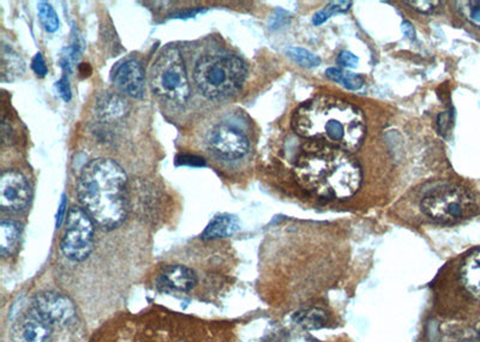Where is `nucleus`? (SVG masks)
Returning <instances> with one entry per match:
<instances>
[{
    "mask_svg": "<svg viewBox=\"0 0 480 342\" xmlns=\"http://www.w3.org/2000/svg\"><path fill=\"white\" fill-rule=\"evenodd\" d=\"M296 322L298 326H301L305 329H320V328L327 326L328 316H327L326 311L317 309V308H311V309L304 310V311L298 313Z\"/></svg>",
    "mask_w": 480,
    "mask_h": 342,
    "instance_id": "obj_18",
    "label": "nucleus"
},
{
    "mask_svg": "<svg viewBox=\"0 0 480 342\" xmlns=\"http://www.w3.org/2000/svg\"><path fill=\"white\" fill-rule=\"evenodd\" d=\"M449 123H451V116L448 113H443V114L439 116L437 124H439V130L441 134L447 131Z\"/></svg>",
    "mask_w": 480,
    "mask_h": 342,
    "instance_id": "obj_31",
    "label": "nucleus"
},
{
    "mask_svg": "<svg viewBox=\"0 0 480 342\" xmlns=\"http://www.w3.org/2000/svg\"><path fill=\"white\" fill-rule=\"evenodd\" d=\"M247 67L238 57L208 55L197 62L193 78L198 90L212 100L234 95L247 78Z\"/></svg>",
    "mask_w": 480,
    "mask_h": 342,
    "instance_id": "obj_4",
    "label": "nucleus"
},
{
    "mask_svg": "<svg viewBox=\"0 0 480 342\" xmlns=\"http://www.w3.org/2000/svg\"><path fill=\"white\" fill-rule=\"evenodd\" d=\"M460 276L465 287L480 299V249L465 259Z\"/></svg>",
    "mask_w": 480,
    "mask_h": 342,
    "instance_id": "obj_16",
    "label": "nucleus"
},
{
    "mask_svg": "<svg viewBox=\"0 0 480 342\" xmlns=\"http://www.w3.org/2000/svg\"><path fill=\"white\" fill-rule=\"evenodd\" d=\"M32 69L39 77H43V76L47 75L48 69H47L46 62H45V59L40 52L34 57L33 62H32Z\"/></svg>",
    "mask_w": 480,
    "mask_h": 342,
    "instance_id": "obj_27",
    "label": "nucleus"
},
{
    "mask_svg": "<svg viewBox=\"0 0 480 342\" xmlns=\"http://www.w3.org/2000/svg\"><path fill=\"white\" fill-rule=\"evenodd\" d=\"M401 29H402V32H404L407 38L414 40V38H416V29H414L413 25L411 22H404L402 25H401Z\"/></svg>",
    "mask_w": 480,
    "mask_h": 342,
    "instance_id": "obj_32",
    "label": "nucleus"
},
{
    "mask_svg": "<svg viewBox=\"0 0 480 342\" xmlns=\"http://www.w3.org/2000/svg\"><path fill=\"white\" fill-rule=\"evenodd\" d=\"M38 10L40 21H41L42 25L45 27V29L48 33L57 32L59 28V18L55 8H52V5L48 4L46 1H41V3H39Z\"/></svg>",
    "mask_w": 480,
    "mask_h": 342,
    "instance_id": "obj_22",
    "label": "nucleus"
},
{
    "mask_svg": "<svg viewBox=\"0 0 480 342\" xmlns=\"http://www.w3.org/2000/svg\"><path fill=\"white\" fill-rule=\"evenodd\" d=\"M287 55L289 58H292L296 63L299 64L304 67H315L320 65L321 59L317 55H313L309 50H304V48H298V47H291L288 48Z\"/></svg>",
    "mask_w": 480,
    "mask_h": 342,
    "instance_id": "obj_23",
    "label": "nucleus"
},
{
    "mask_svg": "<svg viewBox=\"0 0 480 342\" xmlns=\"http://www.w3.org/2000/svg\"><path fill=\"white\" fill-rule=\"evenodd\" d=\"M198 278L191 268L181 264H168L160 271L156 279L158 287L163 291H178V292H190L195 288Z\"/></svg>",
    "mask_w": 480,
    "mask_h": 342,
    "instance_id": "obj_13",
    "label": "nucleus"
},
{
    "mask_svg": "<svg viewBox=\"0 0 480 342\" xmlns=\"http://www.w3.org/2000/svg\"><path fill=\"white\" fill-rule=\"evenodd\" d=\"M352 5V1H331L322 11L313 16V25H320L333 16L334 13H345Z\"/></svg>",
    "mask_w": 480,
    "mask_h": 342,
    "instance_id": "obj_24",
    "label": "nucleus"
},
{
    "mask_svg": "<svg viewBox=\"0 0 480 342\" xmlns=\"http://www.w3.org/2000/svg\"><path fill=\"white\" fill-rule=\"evenodd\" d=\"M338 62L343 67L355 69L358 65V63H359V59H358V57H355V55H352L351 52H343L341 55H338Z\"/></svg>",
    "mask_w": 480,
    "mask_h": 342,
    "instance_id": "obj_29",
    "label": "nucleus"
},
{
    "mask_svg": "<svg viewBox=\"0 0 480 342\" xmlns=\"http://www.w3.org/2000/svg\"><path fill=\"white\" fill-rule=\"evenodd\" d=\"M458 13L467 22V25L480 32V0L455 1Z\"/></svg>",
    "mask_w": 480,
    "mask_h": 342,
    "instance_id": "obj_19",
    "label": "nucleus"
},
{
    "mask_svg": "<svg viewBox=\"0 0 480 342\" xmlns=\"http://www.w3.org/2000/svg\"><path fill=\"white\" fill-rule=\"evenodd\" d=\"M292 128L301 137L326 141L353 153L365 138L366 121L355 104L334 96H317L296 109Z\"/></svg>",
    "mask_w": 480,
    "mask_h": 342,
    "instance_id": "obj_2",
    "label": "nucleus"
},
{
    "mask_svg": "<svg viewBox=\"0 0 480 342\" xmlns=\"http://www.w3.org/2000/svg\"><path fill=\"white\" fill-rule=\"evenodd\" d=\"M208 146L214 154L226 160H238L250 151V143L242 131L228 125L214 128L208 137Z\"/></svg>",
    "mask_w": 480,
    "mask_h": 342,
    "instance_id": "obj_9",
    "label": "nucleus"
},
{
    "mask_svg": "<svg viewBox=\"0 0 480 342\" xmlns=\"http://www.w3.org/2000/svg\"><path fill=\"white\" fill-rule=\"evenodd\" d=\"M420 208L434 221L451 225L480 214V198L462 184H444L423 197Z\"/></svg>",
    "mask_w": 480,
    "mask_h": 342,
    "instance_id": "obj_5",
    "label": "nucleus"
},
{
    "mask_svg": "<svg viewBox=\"0 0 480 342\" xmlns=\"http://www.w3.org/2000/svg\"><path fill=\"white\" fill-rule=\"evenodd\" d=\"M405 4L413 8L416 11L420 13H431L434 8L441 5L439 1H429V0H416V1H405Z\"/></svg>",
    "mask_w": 480,
    "mask_h": 342,
    "instance_id": "obj_26",
    "label": "nucleus"
},
{
    "mask_svg": "<svg viewBox=\"0 0 480 342\" xmlns=\"http://www.w3.org/2000/svg\"><path fill=\"white\" fill-rule=\"evenodd\" d=\"M29 308L52 326H65L76 315L74 301L55 291L40 293L34 298Z\"/></svg>",
    "mask_w": 480,
    "mask_h": 342,
    "instance_id": "obj_8",
    "label": "nucleus"
},
{
    "mask_svg": "<svg viewBox=\"0 0 480 342\" xmlns=\"http://www.w3.org/2000/svg\"><path fill=\"white\" fill-rule=\"evenodd\" d=\"M128 177L114 160L95 159L84 166L77 183L81 205L104 230H113L128 217Z\"/></svg>",
    "mask_w": 480,
    "mask_h": 342,
    "instance_id": "obj_3",
    "label": "nucleus"
},
{
    "mask_svg": "<svg viewBox=\"0 0 480 342\" xmlns=\"http://www.w3.org/2000/svg\"><path fill=\"white\" fill-rule=\"evenodd\" d=\"M177 166H188V167H205V161L203 158L197 155L180 154L176 158Z\"/></svg>",
    "mask_w": 480,
    "mask_h": 342,
    "instance_id": "obj_25",
    "label": "nucleus"
},
{
    "mask_svg": "<svg viewBox=\"0 0 480 342\" xmlns=\"http://www.w3.org/2000/svg\"><path fill=\"white\" fill-rule=\"evenodd\" d=\"M55 87L58 89L59 95L62 96L65 102H69L71 100V89H70V86H69V81H67V77L64 76L62 80L58 81Z\"/></svg>",
    "mask_w": 480,
    "mask_h": 342,
    "instance_id": "obj_28",
    "label": "nucleus"
},
{
    "mask_svg": "<svg viewBox=\"0 0 480 342\" xmlns=\"http://www.w3.org/2000/svg\"><path fill=\"white\" fill-rule=\"evenodd\" d=\"M21 228L13 220H3L0 222V254L8 256L16 249L20 240Z\"/></svg>",
    "mask_w": 480,
    "mask_h": 342,
    "instance_id": "obj_17",
    "label": "nucleus"
},
{
    "mask_svg": "<svg viewBox=\"0 0 480 342\" xmlns=\"http://www.w3.org/2000/svg\"><path fill=\"white\" fill-rule=\"evenodd\" d=\"M23 62L21 57L13 52L11 48H3V75H8V80L23 72Z\"/></svg>",
    "mask_w": 480,
    "mask_h": 342,
    "instance_id": "obj_21",
    "label": "nucleus"
},
{
    "mask_svg": "<svg viewBox=\"0 0 480 342\" xmlns=\"http://www.w3.org/2000/svg\"><path fill=\"white\" fill-rule=\"evenodd\" d=\"M67 196L63 195V196H62V200H60V205H59L58 214H57V227H60V225L63 224L64 215H65V212H67Z\"/></svg>",
    "mask_w": 480,
    "mask_h": 342,
    "instance_id": "obj_30",
    "label": "nucleus"
},
{
    "mask_svg": "<svg viewBox=\"0 0 480 342\" xmlns=\"http://www.w3.org/2000/svg\"><path fill=\"white\" fill-rule=\"evenodd\" d=\"M129 112V102L118 94L106 93L96 101V117L104 123L121 121L123 118H125Z\"/></svg>",
    "mask_w": 480,
    "mask_h": 342,
    "instance_id": "obj_14",
    "label": "nucleus"
},
{
    "mask_svg": "<svg viewBox=\"0 0 480 342\" xmlns=\"http://www.w3.org/2000/svg\"><path fill=\"white\" fill-rule=\"evenodd\" d=\"M289 342H313V341H311V340H309V338H301V336H299V338H292V340H291V341H289Z\"/></svg>",
    "mask_w": 480,
    "mask_h": 342,
    "instance_id": "obj_33",
    "label": "nucleus"
},
{
    "mask_svg": "<svg viewBox=\"0 0 480 342\" xmlns=\"http://www.w3.org/2000/svg\"><path fill=\"white\" fill-rule=\"evenodd\" d=\"M239 228L240 226L237 217L228 214L217 215L209 222V225L202 234V239L227 238L237 233Z\"/></svg>",
    "mask_w": 480,
    "mask_h": 342,
    "instance_id": "obj_15",
    "label": "nucleus"
},
{
    "mask_svg": "<svg viewBox=\"0 0 480 342\" xmlns=\"http://www.w3.org/2000/svg\"><path fill=\"white\" fill-rule=\"evenodd\" d=\"M32 191L25 175L6 171L0 178V205L8 213H20L29 205Z\"/></svg>",
    "mask_w": 480,
    "mask_h": 342,
    "instance_id": "obj_10",
    "label": "nucleus"
},
{
    "mask_svg": "<svg viewBox=\"0 0 480 342\" xmlns=\"http://www.w3.org/2000/svg\"><path fill=\"white\" fill-rule=\"evenodd\" d=\"M95 227L92 217L80 207H72L67 217L60 249L72 262H83L94 250Z\"/></svg>",
    "mask_w": 480,
    "mask_h": 342,
    "instance_id": "obj_7",
    "label": "nucleus"
},
{
    "mask_svg": "<svg viewBox=\"0 0 480 342\" xmlns=\"http://www.w3.org/2000/svg\"><path fill=\"white\" fill-rule=\"evenodd\" d=\"M327 76L330 80L340 83L350 90H359L364 86V81L360 76L355 75L352 72L343 71L336 67H331L327 70Z\"/></svg>",
    "mask_w": 480,
    "mask_h": 342,
    "instance_id": "obj_20",
    "label": "nucleus"
},
{
    "mask_svg": "<svg viewBox=\"0 0 480 342\" xmlns=\"http://www.w3.org/2000/svg\"><path fill=\"white\" fill-rule=\"evenodd\" d=\"M114 86L125 95L142 99L146 94V76L141 64L129 59L114 67L112 72Z\"/></svg>",
    "mask_w": 480,
    "mask_h": 342,
    "instance_id": "obj_12",
    "label": "nucleus"
},
{
    "mask_svg": "<svg viewBox=\"0 0 480 342\" xmlns=\"http://www.w3.org/2000/svg\"><path fill=\"white\" fill-rule=\"evenodd\" d=\"M153 90L166 100L184 104L190 96V84L184 60L177 47H167L151 69Z\"/></svg>",
    "mask_w": 480,
    "mask_h": 342,
    "instance_id": "obj_6",
    "label": "nucleus"
},
{
    "mask_svg": "<svg viewBox=\"0 0 480 342\" xmlns=\"http://www.w3.org/2000/svg\"><path fill=\"white\" fill-rule=\"evenodd\" d=\"M53 327L28 308L13 323L11 340L13 342H52Z\"/></svg>",
    "mask_w": 480,
    "mask_h": 342,
    "instance_id": "obj_11",
    "label": "nucleus"
},
{
    "mask_svg": "<svg viewBox=\"0 0 480 342\" xmlns=\"http://www.w3.org/2000/svg\"><path fill=\"white\" fill-rule=\"evenodd\" d=\"M294 177L305 191L327 200L351 198L363 179L359 165L348 151L324 143L301 149L294 163Z\"/></svg>",
    "mask_w": 480,
    "mask_h": 342,
    "instance_id": "obj_1",
    "label": "nucleus"
}]
</instances>
